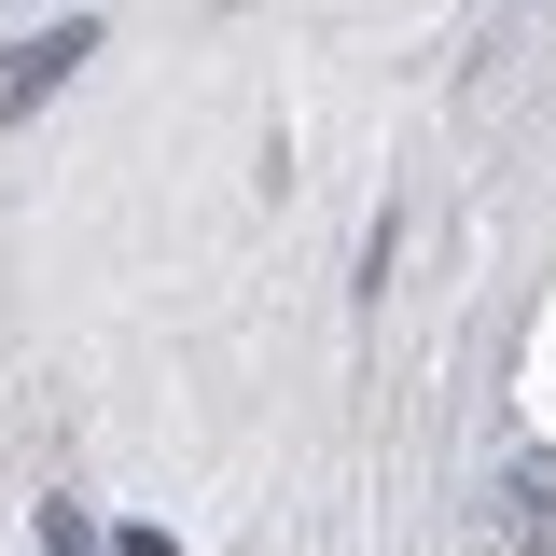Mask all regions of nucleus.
Instances as JSON below:
<instances>
[{
	"mask_svg": "<svg viewBox=\"0 0 556 556\" xmlns=\"http://www.w3.org/2000/svg\"><path fill=\"white\" fill-rule=\"evenodd\" d=\"M84 56H98V28H28V42H0V126H28Z\"/></svg>",
	"mask_w": 556,
	"mask_h": 556,
	"instance_id": "1",
	"label": "nucleus"
},
{
	"mask_svg": "<svg viewBox=\"0 0 556 556\" xmlns=\"http://www.w3.org/2000/svg\"><path fill=\"white\" fill-rule=\"evenodd\" d=\"M501 529H515L529 556H556V459H543V445L501 459Z\"/></svg>",
	"mask_w": 556,
	"mask_h": 556,
	"instance_id": "2",
	"label": "nucleus"
},
{
	"mask_svg": "<svg viewBox=\"0 0 556 556\" xmlns=\"http://www.w3.org/2000/svg\"><path fill=\"white\" fill-rule=\"evenodd\" d=\"M42 543H56V556H98V529H84L70 501H42Z\"/></svg>",
	"mask_w": 556,
	"mask_h": 556,
	"instance_id": "3",
	"label": "nucleus"
}]
</instances>
